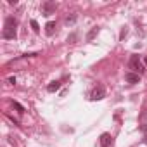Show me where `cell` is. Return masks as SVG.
Segmentation results:
<instances>
[{
	"mask_svg": "<svg viewBox=\"0 0 147 147\" xmlns=\"http://www.w3.org/2000/svg\"><path fill=\"white\" fill-rule=\"evenodd\" d=\"M130 67L137 73V75L145 73V67H144V64H142V61H140L138 55H131V57H130Z\"/></svg>",
	"mask_w": 147,
	"mask_h": 147,
	"instance_id": "1",
	"label": "cell"
},
{
	"mask_svg": "<svg viewBox=\"0 0 147 147\" xmlns=\"http://www.w3.org/2000/svg\"><path fill=\"white\" fill-rule=\"evenodd\" d=\"M55 9H57L55 2H50V0L43 2V5H42V12H43V16H50V14H54Z\"/></svg>",
	"mask_w": 147,
	"mask_h": 147,
	"instance_id": "2",
	"label": "cell"
},
{
	"mask_svg": "<svg viewBox=\"0 0 147 147\" xmlns=\"http://www.w3.org/2000/svg\"><path fill=\"white\" fill-rule=\"evenodd\" d=\"M104 95H106V90H104L102 85H99V87L94 88V92L90 94V99H92V100H100V99H104Z\"/></svg>",
	"mask_w": 147,
	"mask_h": 147,
	"instance_id": "3",
	"label": "cell"
},
{
	"mask_svg": "<svg viewBox=\"0 0 147 147\" xmlns=\"http://www.w3.org/2000/svg\"><path fill=\"white\" fill-rule=\"evenodd\" d=\"M125 80H126V83L135 85V83H140V75H137V73H126Z\"/></svg>",
	"mask_w": 147,
	"mask_h": 147,
	"instance_id": "4",
	"label": "cell"
},
{
	"mask_svg": "<svg viewBox=\"0 0 147 147\" xmlns=\"http://www.w3.org/2000/svg\"><path fill=\"white\" fill-rule=\"evenodd\" d=\"M2 36H4L5 40H14V38H16V28H4Z\"/></svg>",
	"mask_w": 147,
	"mask_h": 147,
	"instance_id": "5",
	"label": "cell"
},
{
	"mask_svg": "<svg viewBox=\"0 0 147 147\" xmlns=\"http://www.w3.org/2000/svg\"><path fill=\"white\" fill-rule=\"evenodd\" d=\"M111 138H113V137H111L109 133H102L99 142H100V145H102V147H107V145H111Z\"/></svg>",
	"mask_w": 147,
	"mask_h": 147,
	"instance_id": "6",
	"label": "cell"
},
{
	"mask_svg": "<svg viewBox=\"0 0 147 147\" xmlns=\"http://www.w3.org/2000/svg\"><path fill=\"white\" fill-rule=\"evenodd\" d=\"M54 31H55V23H54V21H49V23L45 24V33L50 36V35H54Z\"/></svg>",
	"mask_w": 147,
	"mask_h": 147,
	"instance_id": "7",
	"label": "cell"
},
{
	"mask_svg": "<svg viewBox=\"0 0 147 147\" xmlns=\"http://www.w3.org/2000/svg\"><path fill=\"white\" fill-rule=\"evenodd\" d=\"M59 88H61V82H59V80L50 82V83L47 85V90H49V92H55V90H59Z\"/></svg>",
	"mask_w": 147,
	"mask_h": 147,
	"instance_id": "8",
	"label": "cell"
},
{
	"mask_svg": "<svg viewBox=\"0 0 147 147\" xmlns=\"http://www.w3.org/2000/svg\"><path fill=\"white\" fill-rule=\"evenodd\" d=\"M97 33H99V28H97V26H95V28H92V30L88 31V35H87V40H88V42H92V40L95 38V35H97Z\"/></svg>",
	"mask_w": 147,
	"mask_h": 147,
	"instance_id": "9",
	"label": "cell"
},
{
	"mask_svg": "<svg viewBox=\"0 0 147 147\" xmlns=\"http://www.w3.org/2000/svg\"><path fill=\"white\" fill-rule=\"evenodd\" d=\"M16 24H18V21L14 18H7L5 19V28H16Z\"/></svg>",
	"mask_w": 147,
	"mask_h": 147,
	"instance_id": "10",
	"label": "cell"
},
{
	"mask_svg": "<svg viewBox=\"0 0 147 147\" xmlns=\"http://www.w3.org/2000/svg\"><path fill=\"white\" fill-rule=\"evenodd\" d=\"M30 24H31V28H33V31H35V33H40V26H38V23H36L35 19H31V23H30Z\"/></svg>",
	"mask_w": 147,
	"mask_h": 147,
	"instance_id": "11",
	"label": "cell"
},
{
	"mask_svg": "<svg viewBox=\"0 0 147 147\" xmlns=\"http://www.w3.org/2000/svg\"><path fill=\"white\" fill-rule=\"evenodd\" d=\"M12 106H14V109H18V113H24V107L19 102H12Z\"/></svg>",
	"mask_w": 147,
	"mask_h": 147,
	"instance_id": "12",
	"label": "cell"
},
{
	"mask_svg": "<svg viewBox=\"0 0 147 147\" xmlns=\"http://www.w3.org/2000/svg\"><path fill=\"white\" fill-rule=\"evenodd\" d=\"M75 21H76V18H75V16H69V18H66V24H73Z\"/></svg>",
	"mask_w": 147,
	"mask_h": 147,
	"instance_id": "13",
	"label": "cell"
},
{
	"mask_svg": "<svg viewBox=\"0 0 147 147\" xmlns=\"http://www.w3.org/2000/svg\"><path fill=\"white\" fill-rule=\"evenodd\" d=\"M9 83H11V85H16V76H11V78H9Z\"/></svg>",
	"mask_w": 147,
	"mask_h": 147,
	"instance_id": "14",
	"label": "cell"
},
{
	"mask_svg": "<svg viewBox=\"0 0 147 147\" xmlns=\"http://www.w3.org/2000/svg\"><path fill=\"white\" fill-rule=\"evenodd\" d=\"M142 131H147V125H142Z\"/></svg>",
	"mask_w": 147,
	"mask_h": 147,
	"instance_id": "15",
	"label": "cell"
},
{
	"mask_svg": "<svg viewBox=\"0 0 147 147\" xmlns=\"http://www.w3.org/2000/svg\"><path fill=\"white\" fill-rule=\"evenodd\" d=\"M144 142H145V144H147V137H145V138H144Z\"/></svg>",
	"mask_w": 147,
	"mask_h": 147,
	"instance_id": "16",
	"label": "cell"
},
{
	"mask_svg": "<svg viewBox=\"0 0 147 147\" xmlns=\"http://www.w3.org/2000/svg\"><path fill=\"white\" fill-rule=\"evenodd\" d=\"M145 64H147V57H145Z\"/></svg>",
	"mask_w": 147,
	"mask_h": 147,
	"instance_id": "17",
	"label": "cell"
}]
</instances>
